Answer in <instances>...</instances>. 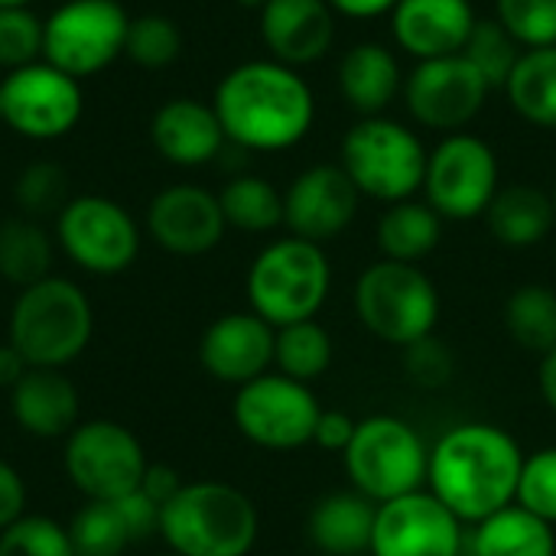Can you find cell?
<instances>
[{"instance_id":"30bf717a","label":"cell","mask_w":556,"mask_h":556,"mask_svg":"<svg viewBox=\"0 0 556 556\" xmlns=\"http://www.w3.org/2000/svg\"><path fill=\"white\" fill-rule=\"evenodd\" d=\"M319 414L323 407L313 388L280 371L277 375L267 371L241 384L231 401V417H235L238 433L248 443L261 450H274V453H287V450H300L313 443Z\"/></svg>"},{"instance_id":"8992f818","label":"cell","mask_w":556,"mask_h":556,"mask_svg":"<svg viewBox=\"0 0 556 556\" xmlns=\"http://www.w3.org/2000/svg\"><path fill=\"white\" fill-rule=\"evenodd\" d=\"M355 313L375 339L407 349L417 339L433 336L440 293L417 264L384 257L362 270L355 283Z\"/></svg>"},{"instance_id":"484cf974","label":"cell","mask_w":556,"mask_h":556,"mask_svg":"<svg viewBox=\"0 0 556 556\" xmlns=\"http://www.w3.org/2000/svg\"><path fill=\"white\" fill-rule=\"evenodd\" d=\"M342 98L365 117H378L401 91V65L381 42H358L339 62Z\"/></svg>"},{"instance_id":"3957f363","label":"cell","mask_w":556,"mask_h":556,"mask_svg":"<svg viewBox=\"0 0 556 556\" xmlns=\"http://www.w3.org/2000/svg\"><path fill=\"white\" fill-rule=\"evenodd\" d=\"M257 534L254 502L228 482H186L160 508V538L182 556H248Z\"/></svg>"},{"instance_id":"db71d44e","label":"cell","mask_w":556,"mask_h":556,"mask_svg":"<svg viewBox=\"0 0 556 556\" xmlns=\"http://www.w3.org/2000/svg\"><path fill=\"white\" fill-rule=\"evenodd\" d=\"M309 556H329V554H309Z\"/></svg>"},{"instance_id":"603a6c76","label":"cell","mask_w":556,"mask_h":556,"mask_svg":"<svg viewBox=\"0 0 556 556\" xmlns=\"http://www.w3.org/2000/svg\"><path fill=\"white\" fill-rule=\"evenodd\" d=\"M150 140L166 163L202 166L222 153L228 137L212 104L195 98H169L150 121Z\"/></svg>"},{"instance_id":"11a10c76","label":"cell","mask_w":556,"mask_h":556,"mask_svg":"<svg viewBox=\"0 0 556 556\" xmlns=\"http://www.w3.org/2000/svg\"><path fill=\"white\" fill-rule=\"evenodd\" d=\"M554 208H556V189H554Z\"/></svg>"},{"instance_id":"74e56055","label":"cell","mask_w":556,"mask_h":556,"mask_svg":"<svg viewBox=\"0 0 556 556\" xmlns=\"http://www.w3.org/2000/svg\"><path fill=\"white\" fill-rule=\"evenodd\" d=\"M0 556H78L68 528L52 518L23 515L16 525L0 531Z\"/></svg>"},{"instance_id":"ab89813d","label":"cell","mask_w":556,"mask_h":556,"mask_svg":"<svg viewBox=\"0 0 556 556\" xmlns=\"http://www.w3.org/2000/svg\"><path fill=\"white\" fill-rule=\"evenodd\" d=\"M498 23L528 49L556 46V0H495Z\"/></svg>"},{"instance_id":"f6af8a7d","label":"cell","mask_w":556,"mask_h":556,"mask_svg":"<svg viewBox=\"0 0 556 556\" xmlns=\"http://www.w3.org/2000/svg\"><path fill=\"white\" fill-rule=\"evenodd\" d=\"M182 485H186V482L179 479V472H176L173 466L150 463V466H147V472H143L140 492H143L156 508H163L166 502H173V498H176V492H179Z\"/></svg>"},{"instance_id":"44dd1931","label":"cell","mask_w":556,"mask_h":556,"mask_svg":"<svg viewBox=\"0 0 556 556\" xmlns=\"http://www.w3.org/2000/svg\"><path fill=\"white\" fill-rule=\"evenodd\" d=\"M261 39L274 62L290 68L323 59L336 39L329 0H267L261 10Z\"/></svg>"},{"instance_id":"4fadbf2b","label":"cell","mask_w":556,"mask_h":556,"mask_svg":"<svg viewBox=\"0 0 556 556\" xmlns=\"http://www.w3.org/2000/svg\"><path fill=\"white\" fill-rule=\"evenodd\" d=\"M3 124L26 140H59L81 121V85L49 62L13 68L0 78Z\"/></svg>"},{"instance_id":"52a82bcc","label":"cell","mask_w":556,"mask_h":556,"mask_svg":"<svg viewBox=\"0 0 556 556\" xmlns=\"http://www.w3.org/2000/svg\"><path fill=\"white\" fill-rule=\"evenodd\" d=\"M342 459L352 489L368 495L375 505L394 502L427 485L430 450L407 420L391 414L358 420Z\"/></svg>"},{"instance_id":"bcb514c9","label":"cell","mask_w":556,"mask_h":556,"mask_svg":"<svg viewBox=\"0 0 556 556\" xmlns=\"http://www.w3.org/2000/svg\"><path fill=\"white\" fill-rule=\"evenodd\" d=\"M26 371H29V365L23 362V355H20L10 342H3V345H0V388L13 391V384H16Z\"/></svg>"},{"instance_id":"f35d334b","label":"cell","mask_w":556,"mask_h":556,"mask_svg":"<svg viewBox=\"0 0 556 556\" xmlns=\"http://www.w3.org/2000/svg\"><path fill=\"white\" fill-rule=\"evenodd\" d=\"M42 23L46 20H39L29 7L0 10V68L13 72L42 59Z\"/></svg>"},{"instance_id":"7402d4cb","label":"cell","mask_w":556,"mask_h":556,"mask_svg":"<svg viewBox=\"0 0 556 556\" xmlns=\"http://www.w3.org/2000/svg\"><path fill=\"white\" fill-rule=\"evenodd\" d=\"M391 23L401 49L424 62L463 52L476 13L469 0H397Z\"/></svg>"},{"instance_id":"816d5d0a","label":"cell","mask_w":556,"mask_h":556,"mask_svg":"<svg viewBox=\"0 0 556 556\" xmlns=\"http://www.w3.org/2000/svg\"><path fill=\"white\" fill-rule=\"evenodd\" d=\"M160 556H182V554H176V551H163Z\"/></svg>"},{"instance_id":"ffe728a7","label":"cell","mask_w":556,"mask_h":556,"mask_svg":"<svg viewBox=\"0 0 556 556\" xmlns=\"http://www.w3.org/2000/svg\"><path fill=\"white\" fill-rule=\"evenodd\" d=\"M153 531H160V508L140 489L111 502H85L68 521L78 556H121Z\"/></svg>"},{"instance_id":"c3c4849f","label":"cell","mask_w":556,"mask_h":556,"mask_svg":"<svg viewBox=\"0 0 556 556\" xmlns=\"http://www.w3.org/2000/svg\"><path fill=\"white\" fill-rule=\"evenodd\" d=\"M538 381H541V394H544L547 407L556 414V349L541 358V375H538Z\"/></svg>"},{"instance_id":"7c38bea8","label":"cell","mask_w":556,"mask_h":556,"mask_svg":"<svg viewBox=\"0 0 556 556\" xmlns=\"http://www.w3.org/2000/svg\"><path fill=\"white\" fill-rule=\"evenodd\" d=\"M55 241L65 257L98 277L124 274L140 254V228L124 205L104 195H75L55 215Z\"/></svg>"},{"instance_id":"ee69618b","label":"cell","mask_w":556,"mask_h":556,"mask_svg":"<svg viewBox=\"0 0 556 556\" xmlns=\"http://www.w3.org/2000/svg\"><path fill=\"white\" fill-rule=\"evenodd\" d=\"M26 515V485L20 472L0 459V531L16 525Z\"/></svg>"},{"instance_id":"e0dca14e","label":"cell","mask_w":556,"mask_h":556,"mask_svg":"<svg viewBox=\"0 0 556 556\" xmlns=\"http://www.w3.org/2000/svg\"><path fill=\"white\" fill-rule=\"evenodd\" d=\"M358 199L362 192L342 166H309L283 192V225L293 238L323 244L355 222Z\"/></svg>"},{"instance_id":"f1b7e54d","label":"cell","mask_w":556,"mask_h":556,"mask_svg":"<svg viewBox=\"0 0 556 556\" xmlns=\"http://www.w3.org/2000/svg\"><path fill=\"white\" fill-rule=\"evenodd\" d=\"M443 238V218L427 202H394L378 222V248L388 261L420 264L437 251Z\"/></svg>"},{"instance_id":"d590c367","label":"cell","mask_w":556,"mask_h":556,"mask_svg":"<svg viewBox=\"0 0 556 556\" xmlns=\"http://www.w3.org/2000/svg\"><path fill=\"white\" fill-rule=\"evenodd\" d=\"M13 199L26 218H46L59 215L68 205V176L52 160H36L20 169L13 182Z\"/></svg>"},{"instance_id":"8fae6325","label":"cell","mask_w":556,"mask_h":556,"mask_svg":"<svg viewBox=\"0 0 556 556\" xmlns=\"http://www.w3.org/2000/svg\"><path fill=\"white\" fill-rule=\"evenodd\" d=\"M62 466L85 502H111L137 492L150 463L127 427L114 420H88L65 437Z\"/></svg>"},{"instance_id":"f5cc1de1","label":"cell","mask_w":556,"mask_h":556,"mask_svg":"<svg viewBox=\"0 0 556 556\" xmlns=\"http://www.w3.org/2000/svg\"><path fill=\"white\" fill-rule=\"evenodd\" d=\"M0 121H3V98H0Z\"/></svg>"},{"instance_id":"ac0fdd59","label":"cell","mask_w":556,"mask_h":556,"mask_svg":"<svg viewBox=\"0 0 556 556\" xmlns=\"http://www.w3.org/2000/svg\"><path fill=\"white\" fill-rule=\"evenodd\" d=\"M225 228L228 222L222 215L218 195L192 182H179V186L156 192L147 208L150 238L166 254H176V257L208 254L225 238Z\"/></svg>"},{"instance_id":"836d02e7","label":"cell","mask_w":556,"mask_h":556,"mask_svg":"<svg viewBox=\"0 0 556 556\" xmlns=\"http://www.w3.org/2000/svg\"><path fill=\"white\" fill-rule=\"evenodd\" d=\"M274 365L280 375L303 381V384H313L332 365V336L316 319L283 326V329H277Z\"/></svg>"},{"instance_id":"f546056e","label":"cell","mask_w":556,"mask_h":556,"mask_svg":"<svg viewBox=\"0 0 556 556\" xmlns=\"http://www.w3.org/2000/svg\"><path fill=\"white\" fill-rule=\"evenodd\" d=\"M52 267V238L36 218L16 215L0 225V277L13 287H33Z\"/></svg>"},{"instance_id":"7a4b0ae2","label":"cell","mask_w":556,"mask_h":556,"mask_svg":"<svg viewBox=\"0 0 556 556\" xmlns=\"http://www.w3.org/2000/svg\"><path fill=\"white\" fill-rule=\"evenodd\" d=\"M225 137L241 150H287L313 127V91L283 62L254 59L231 68L212 101Z\"/></svg>"},{"instance_id":"d4e9b609","label":"cell","mask_w":556,"mask_h":556,"mask_svg":"<svg viewBox=\"0 0 556 556\" xmlns=\"http://www.w3.org/2000/svg\"><path fill=\"white\" fill-rule=\"evenodd\" d=\"M375 518H378V505L358 489H345L313 505L306 531L316 554L365 556L371 554Z\"/></svg>"},{"instance_id":"cb8c5ba5","label":"cell","mask_w":556,"mask_h":556,"mask_svg":"<svg viewBox=\"0 0 556 556\" xmlns=\"http://www.w3.org/2000/svg\"><path fill=\"white\" fill-rule=\"evenodd\" d=\"M10 414L29 437H68L78 427V388L62 368H29L10 391Z\"/></svg>"},{"instance_id":"6da1fadb","label":"cell","mask_w":556,"mask_h":556,"mask_svg":"<svg viewBox=\"0 0 556 556\" xmlns=\"http://www.w3.org/2000/svg\"><path fill=\"white\" fill-rule=\"evenodd\" d=\"M525 453L495 424H459L437 440L427 466L433 492L463 525H479L515 505Z\"/></svg>"},{"instance_id":"d6a6232c","label":"cell","mask_w":556,"mask_h":556,"mask_svg":"<svg viewBox=\"0 0 556 556\" xmlns=\"http://www.w3.org/2000/svg\"><path fill=\"white\" fill-rule=\"evenodd\" d=\"M218 205L228 228L248 235H264L283 225V195L261 176H235L218 192Z\"/></svg>"},{"instance_id":"f907efd6","label":"cell","mask_w":556,"mask_h":556,"mask_svg":"<svg viewBox=\"0 0 556 556\" xmlns=\"http://www.w3.org/2000/svg\"><path fill=\"white\" fill-rule=\"evenodd\" d=\"M29 3H33V0H0V10H3V7H29Z\"/></svg>"},{"instance_id":"b9f144b4","label":"cell","mask_w":556,"mask_h":556,"mask_svg":"<svg viewBox=\"0 0 556 556\" xmlns=\"http://www.w3.org/2000/svg\"><path fill=\"white\" fill-rule=\"evenodd\" d=\"M404 368H407L414 384H420V388H443V384L453 381L456 362H453V352L446 349L443 339L427 336V339H417L414 345L404 349Z\"/></svg>"},{"instance_id":"60d3db41","label":"cell","mask_w":556,"mask_h":556,"mask_svg":"<svg viewBox=\"0 0 556 556\" xmlns=\"http://www.w3.org/2000/svg\"><path fill=\"white\" fill-rule=\"evenodd\" d=\"M515 505H521L547 525H556V446L525 456Z\"/></svg>"},{"instance_id":"7dc6e473","label":"cell","mask_w":556,"mask_h":556,"mask_svg":"<svg viewBox=\"0 0 556 556\" xmlns=\"http://www.w3.org/2000/svg\"><path fill=\"white\" fill-rule=\"evenodd\" d=\"M329 7H336L339 13L349 16H378L397 7V0H329Z\"/></svg>"},{"instance_id":"1f68e13d","label":"cell","mask_w":556,"mask_h":556,"mask_svg":"<svg viewBox=\"0 0 556 556\" xmlns=\"http://www.w3.org/2000/svg\"><path fill=\"white\" fill-rule=\"evenodd\" d=\"M505 329L508 336L534 355H547L556 349V290L544 283L518 287L505 303Z\"/></svg>"},{"instance_id":"5bb4252c","label":"cell","mask_w":556,"mask_h":556,"mask_svg":"<svg viewBox=\"0 0 556 556\" xmlns=\"http://www.w3.org/2000/svg\"><path fill=\"white\" fill-rule=\"evenodd\" d=\"M427 205L440 218L469 222L485 215L498 192V160L495 150L472 134H450L427 156Z\"/></svg>"},{"instance_id":"7bdbcfd3","label":"cell","mask_w":556,"mask_h":556,"mask_svg":"<svg viewBox=\"0 0 556 556\" xmlns=\"http://www.w3.org/2000/svg\"><path fill=\"white\" fill-rule=\"evenodd\" d=\"M355 427H358V420L349 417L345 410H323L316 420L313 443L326 453H345L355 437Z\"/></svg>"},{"instance_id":"681fc988","label":"cell","mask_w":556,"mask_h":556,"mask_svg":"<svg viewBox=\"0 0 556 556\" xmlns=\"http://www.w3.org/2000/svg\"><path fill=\"white\" fill-rule=\"evenodd\" d=\"M238 3H241V7H248V10H264V3H267V0H238Z\"/></svg>"},{"instance_id":"9c48e42d","label":"cell","mask_w":556,"mask_h":556,"mask_svg":"<svg viewBox=\"0 0 556 556\" xmlns=\"http://www.w3.org/2000/svg\"><path fill=\"white\" fill-rule=\"evenodd\" d=\"M42 29V62L81 81L124 55L130 16L117 0H65Z\"/></svg>"},{"instance_id":"ba28073f","label":"cell","mask_w":556,"mask_h":556,"mask_svg":"<svg viewBox=\"0 0 556 556\" xmlns=\"http://www.w3.org/2000/svg\"><path fill=\"white\" fill-rule=\"evenodd\" d=\"M427 156L414 130L388 117H365L345 134L339 166L362 195L394 205L424 189Z\"/></svg>"},{"instance_id":"4dcf8cb0","label":"cell","mask_w":556,"mask_h":556,"mask_svg":"<svg viewBox=\"0 0 556 556\" xmlns=\"http://www.w3.org/2000/svg\"><path fill=\"white\" fill-rule=\"evenodd\" d=\"M505 91L525 121L556 130V46L528 49L515 65Z\"/></svg>"},{"instance_id":"2e32d148","label":"cell","mask_w":556,"mask_h":556,"mask_svg":"<svg viewBox=\"0 0 556 556\" xmlns=\"http://www.w3.org/2000/svg\"><path fill=\"white\" fill-rule=\"evenodd\" d=\"M489 91L492 88L485 85V78L459 52L443 59H424L404 85L410 114L424 127L453 134L485 108Z\"/></svg>"},{"instance_id":"277c9868","label":"cell","mask_w":556,"mask_h":556,"mask_svg":"<svg viewBox=\"0 0 556 556\" xmlns=\"http://www.w3.org/2000/svg\"><path fill=\"white\" fill-rule=\"evenodd\" d=\"M94 332V313L81 287L65 277H46L23 287L10 306L7 342L29 368H65Z\"/></svg>"},{"instance_id":"9a60e30c","label":"cell","mask_w":556,"mask_h":556,"mask_svg":"<svg viewBox=\"0 0 556 556\" xmlns=\"http://www.w3.org/2000/svg\"><path fill=\"white\" fill-rule=\"evenodd\" d=\"M463 521L427 489L378 505L371 556H463Z\"/></svg>"},{"instance_id":"e575fe53","label":"cell","mask_w":556,"mask_h":556,"mask_svg":"<svg viewBox=\"0 0 556 556\" xmlns=\"http://www.w3.org/2000/svg\"><path fill=\"white\" fill-rule=\"evenodd\" d=\"M482 78L485 85L495 91V88H505L515 65L521 62V42L498 23V16H485V20H476L472 23V33L459 52Z\"/></svg>"},{"instance_id":"83f0119b","label":"cell","mask_w":556,"mask_h":556,"mask_svg":"<svg viewBox=\"0 0 556 556\" xmlns=\"http://www.w3.org/2000/svg\"><path fill=\"white\" fill-rule=\"evenodd\" d=\"M466 544L472 556H556V531L521 505H508L479 521Z\"/></svg>"},{"instance_id":"4316f807","label":"cell","mask_w":556,"mask_h":556,"mask_svg":"<svg viewBox=\"0 0 556 556\" xmlns=\"http://www.w3.org/2000/svg\"><path fill=\"white\" fill-rule=\"evenodd\" d=\"M489 231L505 248L541 244L556 225L554 195L538 186H505L485 208Z\"/></svg>"},{"instance_id":"d6986e66","label":"cell","mask_w":556,"mask_h":556,"mask_svg":"<svg viewBox=\"0 0 556 556\" xmlns=\"http://www.w3.org/2000/svg\"><path fill=\"white\" fill-rule=\"evenodd\" d=\"M274 342L277 329L257 313H228L202 332L199 362L215 381L241 388L270 371Z\"/></svg>"},{"instance_id":"8d00e7d4","label":"cell","mask_w":556,"mask_h":556,"mask_svg":"<svg viewBox=\"0 0 556 556\" xmlns=\"http://www.w3.org/2000/svg\"><path fill=\"white\" fill-rule=\"evenodd\" d=\"M182 52V33L179 26L163 13H143L130 20L124 55L137 62L140 68H166Z\"/></svg>"},{"instance_id":"5b68a950","label":"cell","mask_w":556,"mask_h":556,"mask_svg":"<svg viewBox=\"0 0 556 556\" xmlns=\"http://www.w3.org/2000/svg\"><path fill=\"white\" fill-rule=\"evenodd\" d=\"M332 287V267L319 244L280 238L267 244L248 270V303L274 329L316 319Z\"/></svg>"}]
</instances>
